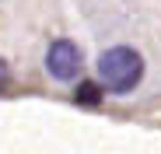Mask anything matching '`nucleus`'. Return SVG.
Instances as JSON below:
<instances>
[{
  "label": "nucleus",
  "instance_id": "4",
  "mask_svg": "<svg viewBox=\"0 0 161 154\" xmlns=\"http://www.w3.org/2000/svg\"><path fill=\"white\" fill-rule=\"evenodd\" d=\"M11 81H14V70H11V63L0 56V91L4 88H11Z\"/></svg>",
  "mask_w": 161,
  "mask_h": 154
},
{
  "label": "nucleus",
  "instance_id": "1",
  "mask_svg": "<svg viewBox=\"0 0 161 154\" xmlns=\"http://www.w3.org/2000/svg\"><path fill=\"white\" fill-rule=\"evenodd\" d=\"M95 74H98V84L105 88V95L126 98V95H133V91L140 88L144 74H147V63L140 56V49L119 42V46H109V49L98 53Z\"/></svg>",
  "mask_w": 161,
  "mask_h": 154
},
{
  "label": "nucleus",
  "instance_id": "3",
  "mask_svg": "<svg viewBox=\"0 0 161 154\" xmlns=\"http://www.w3.org/2000/svg\"><path fill=\"white\" fill-rule=\"evenodd\" d=\"M102 98H105V88L98 84V77H84V81L74 84V102L77 105L95 109V105H102Z\"/></svg>",
  "mask_w": 161,
  "mask_h": 154
},
{
  "label": "nucleus",
  "instance_id": "2",
  "mask_svg": "<svg viewBox=\"0 0 161 154\" xmlns=\"http://www.w3.org/2000/svg\"><path fill=\"white\" fill-rule=\"evenodd\" d=\"M46 74L53 77V81H60V84H77V81H84V53H80V46L74 39H53L46 46Z\"/></svg>",
  "mask_w": 161,
  "mask_h": 154
}]
</instances>
